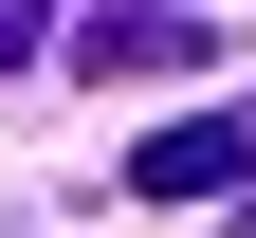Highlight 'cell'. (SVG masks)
<instances>
[{
  "label": "cell",
  "mask_w": 256,
  "mask_h": 238,
  "mask_svg": "<svg viewBox=\"0 0 256 238\" xmlns=\"http://www.w3.org/2000/svg\"><path fill=\"white\" fill-rule=\"evenodd\" d=\"M92 74H202V19L183 0H110L92 19Z\"/></svg>",
  "instance_id": "obj_2"
},
{
  "label": "cell",
  "mask_w": 256,
  "mask_h": 238,
  "mask_svg": "<svg viewBox=\"0 0 256 238\" xmlns=\"http://www.w3.org/2000/svg\"><path fill=\"white\" fill-rule=\"evenodd\" d=\"M55 37V0H0V74H18V55H37Z\"/></svg>",
  "instance_id": "obj_3"
},
{
  "label": "cell",
  "mask_w": 256,
  "mask_h": 238,
  "mask_svg": "<svg viewBox=\"0 0 256 238\" xmlns=\"http://www.w3.org/2000/svg\"><path fill=\"white\" fill-rule=\"evenodd\" d=\"M128 183L146 201H238L256 183V110H165L146 147H128Z\"/></svg>",
  "instance_id": "obj_1"
}]
</instances>
